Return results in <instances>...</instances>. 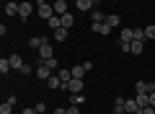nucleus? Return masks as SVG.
Wrapping results in <instances>:
<instances>
[{
  "label": "nucleus",
  "instance_id": "1",
  "mask_svg": "<svg viewBox=\"0 0 155 114\" xmlns=\"http://www.w3.org/2000/svg\"><path fill=\"white\" fill-rule=\"evenodd\" d=\"M36 16H41L44 21H49L54 16V5H49L47 0H36Z\"/></svg>",
  "mask_w": 155,
  "mask_h": 114
},
{
  "label": "nucleus",
  "instance_id": "2",
  "mask_svg": "<svg viewBox=\"0 0 155 114\" xmlns=\"http://www.w3.org/2000/svg\"><path fill=\"white\" fill-rule=\"evenodd\" d=\"M83 83H85V81H80V78H72V81L62 83V91H70V93H83Z\"/></svg>",
  "mask_w": 155,
  "mask_h": 114
},
{
  "label": "nucleus",
  "instance_id": "3",
  "mask_svg": "<svg viewBox=\"0 0 155 114\" xmlns=\"http://www.w3.org/2000/svg\"><path fill=\"white\" fill-rule=\"evenodd\" d=\"M49 57H54V49H52L49 42H44L41 47H39V62H47Z\"/></svg>",
  "mask_w": 155,
  "mask_h": 114
},
{
  "label": "nucleus",
  "instance_id": "4",
  "mask_svg": "<svg viewBox=\"0 0 155 114\" xmlns=\"http://www.w3.org/2000/svg\"><path fill=\"white\" fill-rule=\"evenodd\" d=\"M124 112H127V114H142L137 98H127V101H124Z\"/></svg>",
  "mask_w": 155,
  "mask_h": 114
},
{
  "label": "nucleus",
  "instance_id": "5",
  "mask_svg": "<svg viewBox=\"0 0 155 114\" xmlns=\"http://www.w3.org/2000/svg\"><path fill=\"white\" fill-rule=\"evenodd\" d=\"M75 5H78V11H83V13L88 11V13H91V11L96 8V0H75Z\"/></svg>",
  "mask_w": 155,
  "mask_h": 114
},
{
  "label": "nucleus",
  "instance_id": "6",
  "mask_svg": "<svg viewBox=\"0 0 155 114\" xmlns=\"http://www.w3.org/2000/svg\"><path fill=\"white\" fill-rule=\"evenodd\" d=\"M8 60H11V67H13V70H18V73H21V67L26 65V62H23V57H21V54H11Z\"/></svg>",
  "mask_w": 155,
  "mask_h": 114
},
{
  "label": "nucleus",
  "instance_id": "7",
  "mask_svg": "<svg viewBox=\"0 0 155 114\" xmlns=\"http://www.w3.org/2000/svg\"><path fill=\"white\" fill-rule=\"evenodd\" d=\"M49 75H52V70L44 65V62H39V67H36V78H41V81H49Z\"/></svg>",
  "mask_w": 155,
  "mask_h": 114
},
{
  "label": "nucleus",
  "instance_id": "8",
  "mask_svg": "<svg viewBox=\"0 0 155 114\" xmlns=\"http://www.w3.org/2000/svg\"><path fill=\"white\" fill-rule=\"evenodd\" d=\"M52 5H54V13H57V16H65V13H70V11H67V0H54Z\"/></svg>",
  "mask_w": 155,
  "mask_h": 114
},
{
  "label": "nucleus",
  "instance_id": "9",
  "mask_svg": "<svg viewBox=\"0 0 155 114\" xmlns=\"http://www.w3.org/2000/svg\"><path fill=\"white\" fill-rule=\"evenodd\" d=\"M93 31L96 34H104V36H109V34H111V26H109V23H93Z\"/></svg>",
  "mask_w": 155,
  "mask_h": 114
},
{
  "label": "nucleus",
  "instance_id": "10",
  "mask_svg": "<svg viewBox=\"0 0 155 114\" xmlns=\"http://www.w3.org/2000/svg\"><path fill=\"white\" fill-rule=\"evenodd\" d=\"M142 49H145V42L132 39V44H129V52H132V54H142Z\"/></svg>",
  "mask_w": 155,
  "mask_h": 114
},
{
  "label": "nucleus",
  "instance_id": "11",
  "mask_svg": "<svg viewBox=\"0 0 155 114\" xmlns=\"http://www.w3.org/2000/svg\"><path fill=\"white\" fill-rule=\"evenodd\" d=\"M47 86H49L52 91H57V88H62V78H60V75L54 73V75H49V81H47Z\"/></svg>",
  "mask_w": 155,
  "mask_h": 114
},
{
  "label": "nucleus",
  "instance_id": "12",
  "mask_svg": "<svg viewBox=\"0 0 155 114\" xmlns=\"http://www.w3.org/2000/svg\"><path fill=\"white\" fill-rule=\"evenodd\" d=\"M31 13H34V5H31V3H21V13H18V16H21L23 21H26V18L31 16Z\"/></svg>",
  "mask_w": 155,
  "mask_h": 114
},
{
  "label": "nucleus",
  "instance_id": "13",
  "mask_svg": "<svg viewBox=\"0 0 155 114\" xmlns=\"http://www.w3.org/2000/svg\"><path fill=\"white\" fill-rule=\"evenodd\" d=\"M104 21H106V16L98 11V8H93V11H91V23H104Z\"/></svg>",
  "mask_w": 155,
  "mask_h": 114
},
{
  "label": "nucleus",
  "instance_id": "14",
  "mask_svg": "<svg viewBox=\"0 0 155 114\" xmlns=\"http://www.w3.org/2000/svg\"><path fill=\"white\" fill-rule=\"evenodd\" d=\"M44 42H47V36H28V47L31 49H39Z\"/></svg>",
  "mask_w": 155,
  "mask_h": 114
},
{
  "label": "nucleus",
  "instance_id": "15",
  "mask_svg": "<svg viewBox=\"0 0 155 114\" xmlns=\"http://www.w3.org/2000/svg\"><path fill=\"white\" fill-rule=\"evenodd\" d=\"M134 39V29H122V34H119V42H132Z\"/></svg>",
  "mask_w": 155,
  "mask_h": 114
},
{
  "label": "nucleus",
  "instance_id": "16",
  "mask_svg": "<svg viewBox=\"0 0 155 114\" xmlns=\"http://www.w3.org/2000/svg\"><path fill=\"white\" fill-rule=\"evenodd\" d=\"M106 23H109L111 29H116L119 23H122V16H116V13H109V16H106Z\"/></svg>",
  "mask_w": 155,
  "mask_h": 114
},
{
  "label": "nucleus",
  "instance_id": "17",
  "mask_svg": "<svg viewBox=\"0 0 155 114\" xmlns=\"http://www.w3.org/2000/svg\"><path fill=\"white\" fill-rule=\"evenodd\" d=\"M137 104H140V109H145V106H150V93H137Z\"/></svg>",
  "mask_w": 155,
  "mask_h": 114
},
{
  "label": "nucleus",
  "instance_id": "18",
  "mask_svg": "<svg viewBox=\"0 0 155 114\" xmlns=\"http://www.w3.org/2000/svg\"><path fill=\"white\" fill-rule=\"evenodd\" d=\"M85 73H88V70H85L83 65H75V67H72V78H80V81H85Z\"/></svg>",
  "mask_w": 155,
  "mask_h": 114
},
{
  "label": "nucleus",
  "instance_id": "19",
  "mask_svg": "<svg viewBox=\"0 0 155 114\" xmlns=\"http://www.w3.org/2000/svg\"><path fill=\"white\" fill-rule=\"evenodd\" d=\"M5 13H8V16H18V13H21V5H18V3H8Z\"/></svg>",
  "mask_w": 155,
  "mask_h": 114
},
{
  "label": "nucleus",
  "instance_id": "20",
  "mask_svg": "<svg viewBox=\"0 0 155 114\" xmlns=\"http://www.w3.org/2000/svg\"><path fill=\"white\" fill-rule=\"evenodd\" d=\"M62 18V29H70L72 23H75V16H72V13H65V16H60Z\"/></svg>",
  "mask_w": 155,
  "mask_h": 114
},
{
  "label": "nucleus",
  "instance_id": "21",
  "mask_svg": "<svg viewBox=\"0 0 155 114\" xmlns=\"http://www.w3.org/2000/svg\"><path fill=\"white\" fill-rule=\"evenodd\" d=\"M47 23H49V29H52V31H57V29H62V18H60V16H52V18H49Z\"/></svg>",
  "mask_w": 155,
  "mask_h": 114
},
{
  "label": "nucleus",
  "instance_id": "22",
  "mask_svg": "<svg viewBox=\"0 0 155 114\" xmlns=\"http://www.w3.org/2000/svg\"><path fill=\"white\" fill-rule=\"evenodd\" d=\"M11 70H13V67H11V60H8V57H3V60H0V73H3V75H8Z\"/></svg>",
  "mask_w": 155,
  "mask_h": 114
},
{
  "label": "nucleus",
  "instance_id": "23",
  "mask_svg": "<svg viewBox=\"0 0 155 114\" xmlns=\"http://www.w3.org/2000/svg\"><path fill=\"white\" fill-rule=\"evenodd\" d=\"M52 36H54L57 42H67V29H57V31L52 34Z\"/></svg>",
  "mask_w": 155,
  "mask_h": 114
},
{
  "label": "nucleus",
  "instance_id": "24",
  "mask_svg": "<svg viewBox=\"0 0 155 114\" xmlns=\"http://www.w3.org/2000/svg\"><path fill=\"white\" fill-rule=\"evenodd\" d=\"M44 65H47V67H49V70H52V73H57V70H60V62H57V60H54V57H49V60H47V62H44Z\"/></svg>",
  "mask_w": 155,
  "mask_h": 114
},
{
  "label": "nucleus",
  "instance_id": "25",
  "mask_svg": "<svg viewBox=\"0 0 155 114\" xmlns=\"http://www.w3.org/2000/svg\"><path fill=\"white\" fill-rule=\"evenodd\" d=\"M70 104H78V106H80V104H85V96H83V93H72Z\"/></svg>",
  "mask_w": 155,
  "mask_h": 114
},
{
  "label": "nucleus",
  "instance_id": "26",
  "mask_svg": "<svg viewBox=\"0 0 155 114\" xmlns=\"http://www.w3.org/2000/svg\"><path fill=\"white\" fill-rule=\"evenodd\" d=\"M145 39H155V23L145 26Z\"/></svg>",
  "mask_w": 155,
  "mask_h": 114
},
{
  "label": "nucleus",
  "instance_id": "27",
  "mask_svg": "<svg viewBox=\"0 0 155 114\" xmlns=\"http://www.w3.org/2000/svg\"><path fill=\"white\" fill-rule=\"evenodd\" d=\"M134 88H137V93H150V88H147V83H145V81H137V86H134Z\"/></svg>",
  "mask_w": 155,
  "mask_h": 114
},
{
  "label": "nucleus",
  "instance_id": "28",
  "mask_svg": "<svg viewBox=\"0 0 155 114\" xmlns=\"http://www.w3.org/2000/svg\"><path fill=\"white\" fill-rule=\"evenodd\" d=\"M11 112H13V104H11V101L0 104V114H11Z\"/></svg>",
  "mask_w": 155,
  "mask_h": 114
},
{
  "label": "nucleus",
  "instance_id": "29",
  "mask_svg": "<svg viewBox=\"0 0 155 114\" xmlns=\"http://www.w3.org/2000/svg\"><path fill=\"white\" fill-rule=\"evenodd\" d=\"M134 39H140V42H147V39H145V29H134Z\"/></svg>",
  "mask_w": 155,
  "mask_h": 114
},
{
  "label": "nucleus",
  "instance_id": "30",
  "mask_svg": "<svg viewBox=\"0 0 155 114\" xmlns=\"http://www.w3.org/2000/svg\"><path fill=\"white\" fill-rule=\"evenodd\" d=\"M67 114H80V109H78V104H67Z\"/></svg>",
  "mask_w": 155,
  "mask_h": 114
},
{
  "label": "nucleus",
  "instance_id": "31",
  "mask_svg": "<svg viewBox=\"0 0 155 114\" xmlns=\"http://www.w3.org/2000/svg\"><path fill=\"white\" fill-rule=\"evenodd\" d=\"M36 112H39V114L47 112V104H44V101H39V104H36Z\"/></svg>",
  "mask_w": 155,
  "mask_h": 114
},
{
  "label": "nucleus",
  "instance_id": "32",
  "mask_svg": "<svg viewBox=\"0 0 155 114\" xmlns=\"http://www.w3.org/2000/svg\"><path fill=\"white\" fill-rule=\"evenodd\" d=\"M23 114H39V112H36V106H26V109H23Z\"/></svg>",
  "mask_w": 155,
  "mask_h": 114
},
{
  "label": "nucleus",
  "instance_id": "33",
  "mask_svg": "<svg viewBox=\"0 0 155 114\" xmlns=\"http://www.w3.org/2000/svg\"><path fill=\"white\" fill-rule=\"evenodd\" d=\"M142 114H155V106H145V109H142Z\"/></svg>",
  "mask_w": 155,
  "mask_h": 114
},
{
  "label": "nucleus",
  "instance_id": "34",
  "mask_svg": "<svg viewBox=\"0 0 155 114\" xmlns=\"http://www.w3.org/2000/svg\"><path fill=\"white\" fill-rule=\"evenodd\" d=\"M114 114H124V106H116L114 104Z\"/></svg>",
  "mask_w": 155,
  "mask_h": 114
},
{
  "label": "nucleus",
  "instance_id": "35",
  "mask_svg": "<svg viewBox=\"0 0 155 114\" xmlns=\"http://www.w3.org/2000/svg\"><path fill=\"white\" fill-rule=\"evenodd\" d=\"M52 114H67V109H62V106H60V109H54Z\"/></svg>",
  "mask_w": 155,
  "mask_h": 114
},
{
  "label": "nucleus",
  "instance_id": "36",
  "mask_svg": "<svg viewBox=\"0 0 155 114\" xmlns=\"http://www.w3.org/2000/svg\"><path fill=\"white\" fill-rule=\"evenodd\" d=\"M150 106H155V93H150Z\"/></svg>",
  "mask_w": 155,
  "mask_h": 114
},
{
  "label": "nucleus",
  "instance_id": "37",
  "mask_svg": "<svg viewBox=\"0 0 155 114\" xmlns=\"http://www.w3.org/2000/svg\"><path fill=\"white\" fill-rule=\"evenodd\" d=\"M153 13H155V8H153Z\"/></svg>",
  "mask_w": 155,
  "mask_h": 114
}]
</instances>
